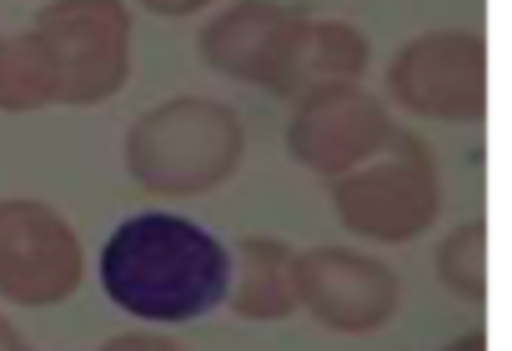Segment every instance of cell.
Masks as SVG:
<instances>
[{"instance_id":"6da1fadb","label":"cell","mask_w":512,"mask_h":351,"mask_svg":"<svg viewBox=\"0 0 512 351\" xmlns=\"http://www.w3.org/2000/svg\"><path fill=\"white\" fill-rule=\"evenodd\" d=\"M101 286L111 306L141 321H196L226 301L231 246L176 211H136L101 246Z\"/></svg>"},{"instance_id":"7a4b0ae2","label":"cell","mask_w":512,"mask_h":351,"mask_svg":"<svg viewBox=\"0 0 512 351\" xmlns=\"http://www.w3.org/2000/svg\"><path fill=\"white\" fill-rule=\"evenodd\" d=\"M241 156H246V126L226 101L211 96H171L141 111L126 131L131 181L166 201L226 186Z\"/></svg>"},{"instance_id":"3957f363","label":"cell","mask_w":512,"mask_h":351,"mask_svg":"<svg viewBox=\"0 0 512 351\" xmlns=\"http://www.w3.org/2000/svg\"><path fill=\"white\" fill-rule=\"evenodd\" d=\"M332 206L352 236L377 246H407L442 211L437 156L422 146V136L397 126L372 161L332 181Z\"/></svg>"},{"instance_id":"277c9868","label":"cell","mask_w":512,"mask_h":351,"mask_svg":"<svg viewBox=\"0 0 512 351\" xmlns=\"http://www.w3.org/2000/svg\"><path fill=\"white\" fill-rule=\"evenodd\" d=\"M56 56V106H101L131 76V11L126 0H51L31 26Z\"/></svg>"},{"instance_id":"5b68a950","label":"cell","mask_w":512,"mask_h":351,"mask_svg":"<svg viewBox=\"0 0 512 351\" xmlns=\"http://www.w3.org/2000/svg\"><path fill=\"white\" fill-rule=\"evenodd\" d=\"M387 96L427 121L477 126L487 116V41L477 31H427L387 66Z\"/></svg>"},{"instance_id":"8992f818","label":"cell","mask_w":512,"mask_h":351,"mask_svg":"<svg viewBox=\"0 0 512 351\" xmlns=\"http://www.w3.org/2000/svg\"><path fill=\"white\" fill-rule=\"evenodd\" d=\"M86 281V251L71 221L31 196L0 201V296L16 306H61Z\"/></svg>"},{"instance_id":"52a82bcc","label":"cell","mask_w":512,"mask_h":351,"mask_svg":"<svg viewBox=\"0 0 512 351\" xmlns=\"http://www.w3.org/2000/svg\"><path fill=\"white\" fill-rule=\"evenodd\" d=\"M292 291H297V306L312 311V321H322L327 331H342V336L382 331L402 306V276L387 261L347 251V246L297 251Z\"/></svg>"},{"instance_id":"ba28073f","label":"cell","mask_w":512,"mask_h":351,"mask_svg":"<svg viewBox=\"0 0 512 351\" xmlns=\"http://www.w3.org/2000/svg\"><path fill=\"white\" fill-rule=\"evenodd\" d=\"M392 131L397 126H392L387 106L377 96H367L362 81H347V86H327V91L292 101L287 151L312 176L337 181V176L357 171L362 161H372Z\"/></svg>"},{"instance_id":"9c48e42d","label":"cell","mask_w":512,"mask_h":351,"mask_svg":"<svg viewBox=\"0 0 512 351\" xmlns=\"http://www.w3.org/2000/svg\"><path fill=\"white\" fill-rule=\"evenodd\" d=\"M302 21H307V11L287 6V0H236V6H226L221 16H211L201 26L196 51L216 76L272 91Z\"/></svg>"},{"instance_id":"30bf717a","label":"cell","mask_w":512,"mask_h":351,"mask_svg":"<svg viewBox=\"0 0 512 351\" xmlns=\"http://www.w3.org/2000/svg\"><path fill=\"white\" fill-rule=\"evenodd\" d=\"M372 66V41L347 26V21H317L307 16L287 46V61L272 81V96L282 101H302L312 91H327V86H347V81H362Z\"/></svg>"},{"instance_id":"8fae6325","label":"cell","mask_w":512,"mask_h":351,"mask_svg":"<svg viewBox=\"0 0 512 351\" xmlns=\"http://www.w3.org/2000/svg\"><path fill=\"white\" fill-rule=\"evenodd\" d=\"M292 246L272 241V236H241L236 241V276L226 286V301L241 321H287L297 311V291H292Z\"/></svg>"},{"instance_id":"7c38bea8","label":"cell","mask_w":512,"mask_h":351,"mask_svg":"<svg viewBox=\"0 0 512 351\" xmlns=\"http://www.w3.org/2000/svg\"><path fill=\"white\" fill-rule=\"evenodd\" d=\"M61 71L56 56L36 31H11L0 36V111H46L56 106Z\"/></svg>"},{"instance_id":"4fadbf2b","label":"cell","mask_w":512,"mask_h":351,"mask_svg":"<svg viewBox=\"0 0 512 351\" xmlns=\"http://www.w3.org/2000/svg\"><path fill=\"white\" fill-rule=\"evenodd\" d=\"M437 276L457 301H472V306L487 301V221L482 216L447 231V241L437 246Z\"/></svg>"},{"instance_id":"5bb4252c","label":"cell","mask_w":512,"mask_h":351,"mask_svg":"<svg viewBox=\"0 0 512 351\" xmlns=\"http://www.w3.org/2000/svg\"><path fill=\"white\" fill-rule=\"evenodd\" d=\"M101 351H186V346H176L171 336H156V331H121Z\"/></svg>"},{"instance_id":"9a60e30c","label":"cell","mask_w":512,"mask_h":351,"mask_svg":"<svg viewBox=\"0 0 512 351\" xmlns=\"http://www.w3.org/2000/svg\"><path fill=\"white\" fill-rule=\"evenodd\" d=\"M141 6L151 11V16H166V21H181V16H196V11H206L211 0H141Z\"/></svg>"},{"instance_id":"2e32d148","label":"cell","mask_w":512,"mask_h":351,"mask_svg":"<svg viewBox=\"0 0 512 351\" xmlns=\"http://www.w3.org/2000/svg\"><path fill=\"white\" fill-rule=\"evenodd\" d=\"M442 351H487V331L482 326H472V331H462V336H452Z\"/></svg>"},{"instance_id":"e0dca14e","label":"cell","mask_w":512,"mask_h":351,"mask_svg":"<svg viewBox=\"0 0 512 351\" xmlns=\"http://www.w3.org/2000/svg\"><path fill=\"white\" fill-rule=\"evenodd\" d=\"M16 341H21V331H16L6 316H0V351H6V346H16Z\"/></svg>"},{"instance_id":"ac0fdd59","label":"cell","mask_w":512,"mask_h":351,"mask_svg":"<svg viewBox=\"0 0 512 351\" xmlns=\"http://www.w3.org/2000/svg\"><path fill=\"white\" fill-rule=\"evenodd\" d=\"M6 351H31V346H21V341H16V346H6Z\"/></svg>"}]
</instances>
